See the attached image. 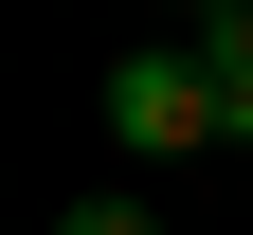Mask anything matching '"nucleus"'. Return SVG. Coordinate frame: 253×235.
<instances>
[{"label":"nucleus","mask_w":253,"mask_h":235,"mask_svg":"<svg viewBox=\"0 0 253 235\" xmlns=\"http://www.w3.org/2000/svg\"><path fill=\"white\" fill-rule=\"evenodd\" d=\"M199 73H217V145H253V0L199 18Z\"/></svg>","instance_id":"obj_2"},{"label":"nucleus","mask_w":253,"mask_h":235,"mask_svg":"<svg viewBox=\"0 0 253 235\" xmlns=\"http://www.w3.org/2000/svg\"><path fill=\"white\" fill-rule=\"evenodd\" d=\"M54 235H163V217H145V199H73Z\"/></svg>","instance_id":"obj_3"},{"label":"nucleus","mask_w":253,"mask_h":235,"mask_svg":"<svg viewBox=\"0 0 253 235\" xmlns=\"http://www.w3.org/2000/svg\"><path fill=\"white\" fill-rule=\"evenodd\" d=\"M109 145H126V163H199V145H217V73H199V37L109 54Z\"/></svg>","instance_id":"obj_1"}]
</instances>
